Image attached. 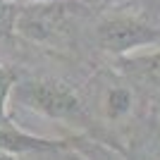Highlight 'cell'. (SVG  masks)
I'll use <instances>...</instances> for the list:
<instances>
[{
	"mask_svg": "<svg viewBox=\"0 0 160 160\" xmlns=\"http://www.w3.org/2000/svg\"><path fill=\"white\" fill-rule=\"evenodd\" d=\"M10 100L29 108L33 112H41L50 120L60 122H74V124H86L88 115L81 105L79 96L74 93L67 84L60 81H14Z\"/></svg>",
	"mask_w": 160,
	"mask_h": 160,
	"instance_id": "1",
	"label": "cell"
},
{
	"mask_svg": "<svg viewBox=\"0 0 160 160\" xmlns=\"http://www.w3.org/2000/svg\"><path fill=\"white\" fill-rule=\"evenodd\" d=\"M98 46L110 55H129L139 48L160 43V29L151 27L139 17H108L96 29Z\"/></svg>",
	"mask_w": 160,
	"mask_h": 160,
	"instance_id": "2",
	"label": "cell"
},
{
	"mask_svg": "<svg viewBox=\"0 0 160 160\" xmlns=\"http://www.w3.org/2000/svg\"><path fill=\"white\" fill-rule=\"evenodd\" d=\"M65 10L55 0H36L17 7L14 12V33L33 43H48L62 29Z\"/></svg>",
	"mask_w": 160,
	"mask_h": 160,
	"instance_id": "3",
	"label": "cell"
},
{
	"mask_svg": "<svg viewBox=\"0 0 160 160\" xmlns=\"http://www.w3.org/2000/svg\"><path fill=\"white\" fill-rule=\"evenodd\" d=\"M67 146L65 139H46L36 134L22 132L14 122L0 124V153L22 155V153H43V151H60Z\"/></svg>",
	"mask_w": 160,
	"mask_h": 160,
	"instance_id": "4",
	"label": "cell"
},
{
	"mask_svg": "<svg viewBox=\"0 0 160 160\" xmlns=\"http://www.w3.org/2000/svg\"><path fill=\"white\" fill-rule=\"evenodd\" d=\"M122 67H124L127 72L136 74L139 79L153 84L155 88H160V50L124 58V60H122Z\"/></svg>",
	"mask_w": 160,
	"mask_h": 160,
	"instance_id": "5",
	"label": "cell"
},
{
	"mask_svg": "<svg viewBox=\"0 0 160 160\" xmlns=\"http://www.w3.org/2000/svg\"><path fill=\"white\" fill-rule=\"evenodd\" d=\"M14 81H17V72L7 65H0V124L12 122V117L7 112V105H10V93H12Z\"/></svg>",
	"mask_w": 160,
	"mask_h": 160,
	"instance_id": "6",
	"label": "cell"
},
{
	"mask_svg": "<svg viewBox=\"0 0 160 160\" xmlns=\"http://www.w3.org/2000/svg\"><path fill=\"white\" fill-rule=\"evenodd\" d=\"M103 105H105L108 117H110V120H117V117L129 112V108H132V93H129L127 88H110Z\"/></svg>",
	"mask_w": 160,
	"mask_h": 160,
	"instance_id": "7",
	"label": "cell"
},
{
	"mask_svg": "<svg viewBox=\"0 0 160 160\" xmlns=\"http://www.w3.org/2000/svg\"><path fill=\"white\" fill-rule=\"evenodd\" d=\"M14 12L17 5H12V0H0V36L14 33Z\"/></svg>",
	"mask_w": 160,
	"mask_h": 160,
	"instance_id": "8",
	"label": "cell"
}]
</instances>
